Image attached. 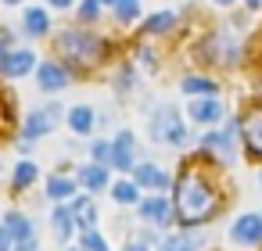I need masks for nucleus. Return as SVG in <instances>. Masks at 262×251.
Returning a JSON list of instances; mask_svg holds the SVG:
<instances>
[{"instance_id": "41", "label": "nucleus", "mask_w": 262, "mask_h": 251, "mask_svg": "<svg viewBox=\"0 0 262 251\" xmlns=\"http://www.w3.org/2000/svg\"><path fill=\"white\" fill-rule=\"evenodd\" d=\"M101 4H115V0H101Z\"/></svg>"}, {"instance_id": "24", "label": "nucleus", "mask_w": 262, "mask_h": 251, "mask_svg": "<svg viewBox=\"0 0 262 251\" xmlns=\"http://www.w3.org/2000/svg\"><path fill=\"white\" fill-rule=\"evenodd\" d=\"M176 26V11H158V15H151L147 22H144V33L147 36H162V33H169Z\"/></svg>"}, {"instance_id": "16", "label": "nucleus", "mask_w": 262, "mask_h": 251, "mask_svg": "<svg viewBox=\"0 0 262 251\" xmlns=\"http://www.w3.org/2000/svg\"><path fill=\"white\" fill-rule=\"evenodd\" d=\"M180 90H183L187 97H215V94H219V83L208 79V76H183Z\"/></svg>"}, {"instance_id": "1", "label": "nucleus", "mask_w": 262, "mask_h": 251, "mask_svg": "<svg viewBox=\"0 0 262 251\" xmlns=\"http://www.w3.org/2000/svg\"><path fill=\"white\" fill-rule=\"evenodd\" d=\"M176 201H172V215L180 226H205L219 215V204H223V194L215 187V179L198 165V162H187L176 176Z\"/></svg>"}, {"instance_id": "34", "label": "nucleus", "mask_w": 262, "mask_h": 251, "mask_svg": "<svg viewBox=\"0 0 262 251\" xmlns=\"http://www.w3.org/2000/svg\"><path fill=\"white\" fill-rule=\"evenodd\" d=\"M8 51H11V33H8V29H0V61L8 58Z\"/></svg>"}, {"instance_id": "3", "label": "nucleus", "mask_w": 262, "mask_h": 251, "mask_svg": "<svg viewBox=\"0 0 262 251\" xmlns=\"http://www.w3.org/2000/svg\"><path fill=\"white\" fill-rule=\"evenodd\" d=\"M151 136L158 144H172V147H183L187 144V129H183V119L172 104H162L155 108V119H151Z\"/></svg>"}, {"instance_id": "30", "label": "nucleus", "mask_w": 262, "mask_h": 251, "mask_svg": "<svg viewBox=\"0 0 262 251\" xmlns=\"http://www.w3.org/2000/svg\"><path fill=\"white\" fill-rule=\"evenodd\" d=\"M101 15V0H83L79 4V22H94Z\"/></svg>"}, {"instance_id": "8", "label": "nucleus", "mask_w": 262, "mask_h": 251, "mask_svg": "<svg viewBox=\"0 0 262 251\" xmlns=\"http://www.w3.org/2000/svg\"><path fill=\"white\" fill-rule=\"evenodd\" d=\"M230 237H233L241 247H258V244H262V212H244V215H237Z\"/></svg>"}, {"instance_id": "22", "label": "nucleus", "mask_w": 262, "mask_h": 251, "mask_svg": "<svg viewBox=\"0 0 262 251\" xmlns=\"http://www.w3.org/2000/svg\"><path fill=\"white\" fill-rule=\"evenodd\" d=\"M72 215H76V222L86 230V226H97V208H94V201L90 197H72Z\"/></svg>"}, {"instance_id": "6", "label": "nucleus", "mask_w": 262, "mask_h": 251, "mask_svg": "<svg viewBox=\"0 0 262 251\" xmlns=\"http://www.w3.org/2000/svg\"><path fill=\"white\" fill-rule=\"evenodd\" d=\"M241 144L248 147L251 158L262 162V101L244 111V119H241Z\"/></svg>"}, {"instance_id": "26", "label": "nucleus", "mask_w": 262, "mask_h": 251, "mask_svg": "<svg viewBox=\"0 0 262 251\" xmlns=\"http://www.w3.org/2000/svg\"><path fill=\"white\" fill-rule=\"evenodd\" d=\"M36 176H40V169H36L33 162H18V169H15V190L33 187V183H36Z\"/></svg>"}, {"instance_id": "15", "label": "nucleus", "mask_w": 262, "mask_h": 251, "mask_svg": "<svg viewBox=\"0 0 262 251\" xmlns=\"http://www.w3.org/2000/svg\"><path fill=\"white\" fill-rule=\"evenodd\" d=\"M201 247H205V233H172L158 240V251H201Z\"/></svg>"}, {"instance_id": "11", "label": "nucleus", "mask_w": 262, "mask_h": 251, "mask_svg": "<svg viewBox=\"0 0 262 251\" xmlns=\"http://www.w3.org/2000/svg\"><path fill=\"white\" fill-rule=\"evenodd\" d=\"M36 69V54L33 51H8V58L0 61V72H4L8 79H22Z\"/></svg>"}, {"instance_id": "25", "label": "nucleus", "mask_w": 262, "mask_h": 251, "mask_svg": "<svg viewBox=\"0 0 262 251\" xmlns=\"http://www.w3.org/2000/svg\"><path fill=\"white\" fill-rule=\"evenodd\" d=\"M108 190H112V197H115L119 204H137V201H140V187L129 183V179H119V183L108 187Z\"/></svg>"}, {"instance_id": "42", "label": "nucleus", "mask_w": 262, "mask_h": 251, "mask_svg": "<svg viewBox=\"0 0 262 251\" xmlns=\"http://www.w3.org/2000/svg\"><path fill=\"white\" fill-rule=\"evenodd\" d=\"M65 251H76V247H65ZM79 251H83V247H79Z\"/></svg>"}, {"instance_id": "10", "label": "nucleus", "mask_w": 262, "mask_h": 251, "mask_svg": "<svg viewBox=\"0 0 262 251\" xmlns=\"http://www.w3.org/2000/svg\"><path fill=\"white\" fill-rule=\"evenodd\" d=\"M208 47H215V54H212L215 65H233V61L241 58V43H237V36L226 33V29H219V33L208 40Z\"/></svg>"}, {"instance_id": "44", "label": "nucleus", "mask_w": 262, "mask_h": 251, "mask_svg": "<svg viewBox=\"0 0 262 251\" xmlns=\"http://www.w3.org/2000/svg\"><path fill=\"white\" fill-rule=\"evenodd\" d=\"M0 169H4V165H0Z\"/></svg>"}, {"instance_id": "2", "label": "nucleus", "mask_w": 262, "mask_h": 251, "mask_svg": "<svg viewBox=\"0 0 262 251\" xmlns=\"http://www.w3.org/2000/svg\"><path fill=\"white\" fill-rule=\"evenodd\" d=\"M58 54H61L65 61L79 65V69H94V65L104 61L108 43H104L101 36L86 33V29H65V33L58 36Z\"/></svg>"}, {"instance_id": "12", "label": "nucleus", "mask_w": 262, "mask_h": 251, "mask_svg": "<svg viewBox=\"0 0 262 251\" xmlns=\"http://www.w3.org/2000/svg\"><path fill=\"white\" fill-rule=\"evenodd\" d=\"M190 119H194L198 126H215V122H223V104H219V97H194V101H190Z\"/></svg>"}, {"instance_id": "4", "label": "nucleus", "mask_w": 262, "mask_h": 251, "mask_svg": "<svg viewBox=\"0 0 262 251\" xmlns=\"http://www.w3.org/2000/svg\"><path fill=\"white\" fill-rule=\"evenodd\" d=\"M237 136H241V122H226L201 136V154H215L219 162H237Z\"/></svg>"}, {"instance_id": "13", "label": "nucleus", "mask_w": 262, "mask_h": 251, "mask_svg": "<svg viewBox=\"0 0 262 251\" xmlns=\"http://www.w3.org/2000/svg\"><path fill=\"white\" fill-rule=\"evenodd\" d=\"M137 212H140V219H151V222H169V219H172V201H169L165 194H155V197L137 201Z\"/></svg>"}, {"instance_id": "17", "label": "nucleus", "mask_w": 262, "mask_h": 251, "mask_svg": "<svg viewBox=\"0 0 262 251\" xmlns=\"http://www.w3.org/2000/svg\"><path fill=\"white\" fill-rule=\"evenodd\" d=\"M51 226H54V237H58V240H69V237L76 233V215H72V208H69V204H54Z\"/></svg>"}, {"instance_id": "18", "label": "nucleus", "mask_w": 262, "mask_h": 251, "mask_svg": "<svg viewBox=\"0 0 262 251\" xmlns=\"http://www.w3.org/2000/svg\"><path fill=\"white\" fill-rule=\"evenodd\" d=\"M94 126H97V115H94V108H86V104H76V108L69 111V129H72V133L86 136V133H94Z\"/></svg>"}, {"instance_id": "7", "label": "nucleus", "mask_w": 262, "mask_h": 251, "mask_svg": "<svg viewBox=\"0 0 262 251\" xmlns=\"http://www.w3.org/2000/svg\"><path fill=\"white\" fill-rule=\"evenodd\" d=\"M108 165H115L119 172H129L137 165V136H133V129H119L115 133V140H112V162Z\"/></svg>"}, {"instance_id": "32", "label": "nucleus", "mask_w": 262, "mask_h": 251, "mask_svg": "<svg viewBox=\"0 0 262 251\" xmlns=\"http://www.w3.org/2000/svg\"><path fill=\"white\" fill-rule=\"evenodd\" d=\"M11 247H15V237H11V230L4 222H0V251H11Z\"/></svg>"}, {"instance_id": "9", "label": "nucleus", "mask_w": 262, "mask_h": 251, "mask_svg": "<svg viewBox=\"0 0 262 251\" xmlns=\"http://www.w3.org/2000/svg\"><path fill=\"white\" fill-rule=\"evenodd\" d=\"M36 79H40V90H43V94H61V90L72 83V72H69L65 65H58V61H43V65L36 69Z\"/></svg>"}, {"instance_id": "31", "label": "nucleus", "mask_w": 262, "mask_h": 251, "mask_svg": "<svg viewBox=\"0 0 262 251\" xmlns=\"http://www.w3.org/2000/svg\"><path fill=\"white\" fill-rule=\"evenodd\" d=\"M172 183H176V176L162 169V172H158V183H155V190H158V194H165V190H172Z\"/></svg>"}, {"instance_id": "43", "label": "nucleus", "mask_w": 262, "mask_h": 251, "mask_svg": "<svg viewBox=\"0 0 262 251\" xmlns=\"http://www.w3.org/2000/svg\"><path fill=\"white\" fill-rule=\"evenodd\" d=\"M258 183H262V169H258Z\"/></svg>"}, {"instance_id": "19", "label": "nucleus", "mask_w": 262, "mask_h": 251, "mask_svg": "<svg viewBox=\"0 0 262 251\" xmlns=\"http://www.w3.org/2000/svg\"><path fill=\"white\" fill-rule=\"evenodd\" d=\"M0 222H4V226L11 230V237H15V240H29V237H36L33 219H29V215H22V212H8Z\"/></svg>"}, {"instance_id": "35", "label": "nucleus", "mask_w": 262, "mask_h": 251, "mask_svg": "<svg viewBox=\"0 0 262 251\" xmlns=\"http://www.w3.org/2000/svg\"><path fill=\"white\" fill-rule=\"evenodd\" d=\"M137 58H140L144 65H155V54H151V51H144V47H140V54H137Z\"/></svg>"}, {"instance_id": "21", "label": "nucleus", "mask_w": 262, "mask_h": 251, "mask_svg": "<svg viewBox=\"0 0 262 251\" xmlns=\"http://www.w3.org/2000/svg\"><path fill=\"white\" fill-rule=\"evenodd\" d=\"M129 172H133V183H137L140 190H155V183H158V172H162V169H158L155 162H137Z\"/></svg>"}, {"instance_id": "40", "label": "nucleus", "mask_w": 262, "mask_h": 251, "mask_svg": "<svg viewBox=\"0 0 262 251\" xmlns=\"http://www.w3.org/2000/svg\"><path fill=\"white\" fill-rule=\"evenodd\" d=\"M4 4H22V0H4Z\"/></svg>"}, {"instance_id": "39", "label": "nucleus", "mask_w": 262, "mask_h": 251, "mask_svg": "<svg viewBox=\"0 0 262 251\" xmlns=\"http://www.w3.org/2000/svg\"><path fill=\"white\" fill-rule=\"evenodd\" d=\"M215 4H219V8H230V4H233V0H215Z\"/></svg>"}, {"instance_id": "29", "label": "nucleus", "mask_w": 262, "mask_h": 251, "mask_svg": "<svg viewBox=\"0 0 262 251\" xmlns=\"http://www.w3.org/2000/svg\"><path fill=\"white\" fill-rule=\"evenodd\" d=\"M90 154H94V162L108 165V162H112V144H108V140H94V144H90Z\"/></svg>"}, {"instance_id": "33", "label": "nucleus", "mask_w": 262, "mask_h": 251, "mask_svg": "<svg viewBox=\"0 0 262 251\" xmlns=\"http://www.w3.org/2000/svg\"><path fill=\"white\" fill-rule=\"evenodd\" d=\"M11 251H40V240H36V237H29V240H15Z\"/></svg>"}, {"instance_id": "5", "label": "nucleus", "mask_w": 262, "mask_h": 251, "mask_svg": "<svg viewBox=\"0 0 262 251\" xmlns=\"http://www.w3.org/2000/svg\"><path fill=\"white\" fill-rule=\"evenodd\" d=\"M61 122V104H43V108H33L22 122V140H40L47 136L54 126Z\"/></svg>"}, {"instance_id": "27", "label": "nucleus", "mask_w": 262, "mask_h": 251, "mask_svg": "<svg viewBox=\"0 0 262 251\" xmlns=\"http://www.w3.org/2000/svg\"><path fill=\"white\" fill-rule=\"evenodd\" d=\"M79 247H83V251H108L104 237L97 233V226H86V230L79 233Z\"/></svg>"}, {"instance_id": "14", "label": "nucleus", "mask_w": 262, "mask_h": 251, "mask_svg": "<svg viewBox=\"0 0 262 251\" xmlns=\"http://www.w3.org/2000/svg\"><path fill=\"white\" fill-rule=\"evenodd\" d=\"M79 183H83L90 194H97V190H108V187H112V179H108V165H101V162L79 165Z\"/></svg>"}, {"instance_id": "38", "label": "nucleus", "mask_w": 262, "mask_h": 251, "mask_svg": "<svg viewBox=\"0 0 262 251\" xmlns=\"http://www.w3.org/2000/svg\"><path fill=\"white\" fill-rule=\"evenodd\" d=\"M244 4H248V8H258V4H262V0H244Z\"/></svg>"}, {"instance_id": "28", "label": "nucleus", "mask_w": 262, "mask_h": 251, "mask_svg": "<svg viewBox=\"0 0 262 251\" xmlns=\"http://www.w3.org/2000/svg\"><path fill=\"white\" fill-rule=\"evenodd\" d=\"M112 8H115V18L119 22H133L140 15V0H115Z\"/></svg>"}, {"instance_id": "37", "label": "nucleus", "mask_w": 262, "mask_h": 251, "mask_svg": "<svg viewBox=\"0 0 262 251\" xmlns=\"http://www.w3.org/2000/svg\"><path fill=\"white\" fill-rule=\"evenodd\" d=\"M47 4H51V8H69L72 0H47Z\"/></svg>"}, {"instance_id": "20", "label": "nucleus", "mask_w": 262, "mask_h": 251, "mask_svg": "<svg viewBox=\"0 0 262 251\" xmlns=\"http://www.w3.org/2000/svg\"><path fill=\"white\" fill-rule=\"evenodd\" d=\"M22 26H26L29 36H47V33H51V18H47L43 8H29V11L22 15Z\"/></svg>"}, {"instance_id": "36", "label": "nucleus", "mask_w": 262, "mask_h": 251, "mask_svg": "<svg viewBox=\"0 0 262 251\" xmlns=\"http://www.w3.org/2000/svg\"><path fill=\"white\" fill-rule=\"evenodd\" d=\"M126 251H147V244L144 240H133V244H126Z\"/></svg>"}, {"instance_id": "23", "label": "nucleus", "mask_w": 262, "mask_h": 251, "mask_svg": "<svg viewBox=\"0 0 262 251\" xmlns=\"http://www.w3.org/2000/svg\"><path fill=\"white\" fill-rule=\"evenodd\" d=\"M76 194V179H69V176H51L47 179V197L51 201H69Z\"/></svg>"}]
</instances>
